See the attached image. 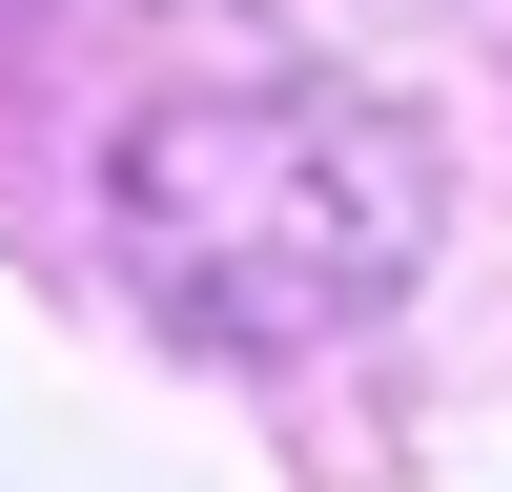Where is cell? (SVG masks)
<instances>
[]
</instances>
